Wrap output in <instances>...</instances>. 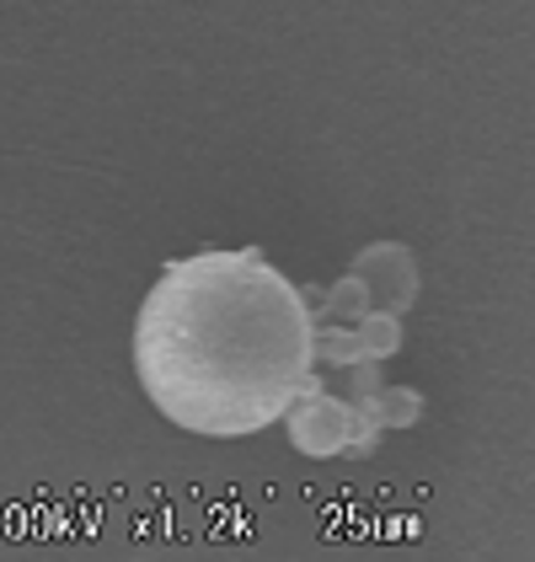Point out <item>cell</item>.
<instances>
[{"label":"cell","instance_id":"2","mask_svg":"<svg viewBox=\"0 0 535 562\" xmlns=\"http://www.w3.org/2000/svg\"><path fill=\"white\" fill-rule=\"evenodd\" d=\"M289 434H295V445H300L306 456H332V450H349V445H354V413L311 391V396L300 402V413L289 418Z\"/></svg>","mask_w":535,"mask_h":562},{"label":"cell","instance_id":"1","mask_svg":"<svg viewBox=\"0 0 535 562\" xmlns=\"http://www.w3.org/2000/svg\"><path fill=\"white\" fill-rule=\"evenodd\" d=\"M311 333L300 295L252 252L167 268L139 311L134 364L150 402L193 434H252L300 391Z\"/></svg>","mask_w":535,"mask_h":562}]
</instances>
